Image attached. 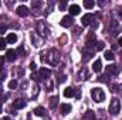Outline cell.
Instances as JSON below:
<instances>
[{"mask_svg":"<svg viewBox=\"0 0 122 120\" xmlns=\"http://www.w3.org/2000/svg\"><path fill=\"white\" fill-rule=\"evenodd\" d=\"M91 27H92V28H98V23H97V21H92Z\"/></svg>","mask_w":122,"mask_h":120,"instance_id":"8d00e7d4","label":"cell"},{"mask_svg":"<svg viewBox=\"0 0 122 120\" xmlns=\"http://www.w3.org/2000/svg\"><path fill=\"white\" fill-rule=\"evenodd\" d=\"M19 54H20L21 57H24V48H23V47H19Z\"/></svg>","mask_w":122,"mask_h":120,"instance_id":"e575fe53","label":"cell"},{"mask_svg":"<svg viewBox=\"0 0 122 120\" xmlns=\"http://www.w3.org/2000/svg\"><path fill=\"white\" fill-rule=\"evenodd\" d=\"M57 103H58V97H57V96H53V97L50 99V107H51V109H56V107H57Z\"/></svg>","mask_w":122,"mask_h":120,"instance_id":"603a6c76","label":"cell"},{"mask_svg":"<svg viewBox=\"0 0 122 120\" xmlns=\"http://www.w3.org/2000/svg\"><path fill=\"white\" fill-rule=\"evenodd\" d=\"M6 41L10 42V44H14V42L17 41V35H16V34H9L7 38H6Z\"/></svg>","mask_w":122,"mask_h":120,"instance_id":"7402d4cb","label":"cell"},{"mask_svg":"<svg viewBox=\"0 0 122 120\" xmlns=\"http://www.w3.org/2000/svg\"><path fill=\"white\" fill-rule=\"evenodd\" d=\"M64 96L65 97H74L75 96V89H72V88H65L64 89Z\"/></svg>","mask_w":122,"mask_h":120,"instance_id":"ac0fdd59","label":"cell"},{"mask_svg":"<svg viewBox=\"0 0 122 120\" xmlns=\"http://www.w3.org/2000/svg\"><path fill=\"white\" fill-rule=\"evenodd\" d=\"M91 97L95 100V102H104L105 99V93L101 88H94L91 90Z\"/></svg>","mask_w":122,"mask_h":120,"instance_id":"277c9868","label":"cell"},{"mask_svg":"<svg viewBox=\"0 0 122 120\" xmlns=\"http://www.w3.org/2000/svg\"><path fill=\"white\" fill-rule=\"evenodd\" d=\"M119 31H121V27H119V24H118L117 21H112V28H111V32H112V35H117V34H119Z\"/></svg>","mask_w":122,"mask_h":120,"instance_id":"44dd1931","label":"cell"},{"mask_svg":"<svg viewBox=\"0 0 122 120\" xmlns=\"http://www.w3.org/2000/svg\"><path fill=\"white\" fill-rule=\"evenodd\" d=\"M119 110H121V100L117 99V97H114V99L111 100V105H109L108 112H109L111 115H118Z\"/></svg>","mask_w":122,"mask_h":120,"instance_id":"3957f363","label":"cell"},{"mask_svg":"<svg viewBox=\"0 0 122 120\" xmlns=\"http://www.w3.org/2000/svg\"><path fill=\"white\" fill-rule=\"evenodd\" d=\"M50 75H51V71H50L48 68H40V69H38V76H40V79L46 81L47 78H50Z\"/></svg>","mask_w":122,"mask_h":120,"instance_id":"52a82bcc","label":"cell"},{"mask_svg":"<svg viewBox=\"0 0 122 120\" xmlns=\"http://www.w3.org/2000/svg\"><path fill=\"white\" fill-rule=\"evenodd\" d=\"M6 44H7V41L4 38H0V50H4L6 48Z\"/></svg>","mask_w":122,"mask_h":120,"instance_id":"f1b7e54d","label":"cell"},{"mask_svg":"<svg viewBox=\"0 0 122 120\" xmlns=\"http://www.w3.org/2000/svg\"><path fill=\"white\" fill-rule=\"evenodd\" d=\"M94 6H95V3H94L92 0H85V1H84V7H85V9H92Z\"/></svg>","mask_w":122,"mask_h":120,"instance_id":"d4e9b609","label":"cell"},{"mask_svg":"<svg viewBox=\"0 0 122 120\" xmlns=\"http://www.w3.org/2000/svg\"><path fill=\"white\" fill-rule=\"evenodd\" d=\"M17 86H19L17 81H14V79H13V81H10V82H9V88H10V89H16Z\"/></svg>","mask_w":122,"mask_h":120,"instance_id":"4316f807","label":"cell"},{"mask_svg":"<svg viewBox=\"0 0 122 120\" xmlns=\"http://www.w3.org/2000/svg\"><path fill=\"white\" fill-rule=\"evenodd\" d=\"M65 7H67V3H65V1L60 3V10H65Z\"/></svg>","mask_w":122,"mask_h":120,"instance_id":"836d02e7","label":"cell"},{"mask_svg":"<svg viewBox=\"0 0 122 120\" xmlns=\"http://www.w3.org/2000/svg\"><path fill=\"white\" fill-rule=\"evenodd\" d=\"M30 37H31V42H33V45H34V47H38V41H37V38H36V32H31Z\"/></svg>","mask_w":122,"mask_h":120,"instance_id":"484cf974","label":"cell"},{"mask_svg":"<svg viewBox=\"0 0 122 120\" xmlns=\"http://www.w3.org/2000/svg\"><path fill=\"white\" fill-rule=\"evenodd\" d=\"M36 28H37L38 34H40L41 37H47V35L50 34V28H48V26H47V23H46L44 20L37 21V23H36Z\"/></svg>","mask_w":122,"mask_h":120,"instance_id":"7a4b0ae2","label":"cell"},{"mask_svg":"<svg viewBox=\"0 0 122 120\" xmlns=\"http://www.w3.org/2000/svg\"><path fill=\"white\" fill-rule=\"evenodd\" d=\"M27 106V102L23 100V99H17L16 102H13V107L14 109H24Z\"/></svg>","mask_w":122,"mask_h":120,"instance_id":"8fae6325","label":"cell"},{"mask_svg":"<svg viewBox=\"0 0 122 120\" xmlns=\"http://www.w3.org/2000/svg\"><path fill=\"white\" fill-rule=\"evenodd\" d=\"M82 120H95V112L92 110H87L82 116Z\"/></svg>","mask_w":122,"mask_h":120,"instance_id":"e0dca14e","label":"cell"},{"mask_svg":"<svg viewBox=\"0 0 122 120\" xmlns=\"http://www.w3.org/2000/svg\"><path fill=\"white\" fill-rule=\"evenodd\" d=\"M104 58H105V60H108V61H112L115 57H114V52H112V51H105Z\"/></svg>","mask_w":122,"mask_h":120,"instance_id":"cb8c5ba5","label":"cell"},{"mask_svg":"<svg viewBox=\"0 0 122 120\" xmlns=\"http://www.w3.org/2000/svg\"><path fill=\"white\" fill-rule=\"evenodd\" d=\"M97 44V38H95V34L94 32H90V37L87 40V48H91L92 45Z\"/></svg>","mask_w":122,"mask_h":120,"instance_id":"4fadbf2b","label":"cell"},{"mask_svg":"<svg viewBox=\"0 0 122 120\" xmlns=\"http://www.w3.org/2000/svg\"><path fill=\"white\" fill-rule=\"evenodd\" d=\"M68 10H70L71 17H72V16H77V14H80V6H77V4H71Z\"/></svg>","mask_w":122,"mask_h":120,"instance_id":"9a60e30c","label":"cell"},{"mask_svg":"<svg viewBox=\"0 0 122 120\" xmlns=\"http://www.w3.org/2000/svg\"><path fill=\"white\" fill-rule=\"evenodd\" d=\"M94 54H95V51L94 50H90V48H87L85 47V50H84V54H82V62H87V61H90L94 57Z\"/></svg>","mask_w":122,"mask_h":120,"instance_id":"ba28073f","label":"cell"},{"mask_svg":"<svg viewBox=\"0 0 122 120\" xmlns=\"http://www.w3.org/2000/svg\"><path fill=\"white\" fill-rule=\"evenodd\" d=\"M104 47H105V44H104L102 41H98V42H97V51H102Z\"/></svg>","mask_w":122,"mask_h":120,"instance_id":"83f0119b","label":"cell"},{"mask_svg":"<svg viewBox=\"0 0 122 120\" xmlns=\"http://www.w3.org/2000/svg\"><path fill=\"white\" fill-rule=\"evenodd\" d=\"M31 4H33V7H36V9H37V7H41V4H43V3H41V1H36V0H34Z\"/></svg>","mask_w":122,"mask_h":120,"instance_id":"1f68e13d","label":"cell"},{"mask_svg":"<svg viewBox=\"0 0 122 120\" xmlns=\"http://www.w3.org/2000/svg\"><path fill=\"white\" fill-rule=\"evenodd\" d=\"M16 13H17L20 17H27L29 13H30V10H29L27 6H19V7L16 9Z\"/></svg>","mask_w":122,"mask_h":120,"instance_id":"8992f818","label":"cell"},{"mask_svg":"<svg viewBox=\"0 0 122 120\" xmlns=\"http://www.w3.org/2000/svg\"><path fill=\"white\" fill-rule=\"evenodd\" d=\"M33 113H34L36 116L44 117V116H46V109H44V107H36V109L33 110Z\"/></svg>","mask_w":122,"mask_h":120,"instance_id":"ffe728a7","label":"cell"},{"mask_svg":"<svg viewBox=\"0 0 122 120\" xmlns=\"http://www.w3.org/2000/svg\"><path fill=\"white\" fill-rule=\"evenodd\" d=\"M16 58H17V52H16L14 50H7V52H6V60L10 61V62H13Z\"/></svg>","mask_w":122,"mask_h":120,"instance_id":"7c38bea8","label":"cell"},{"mask_svg":"<svg viewBox=\"0 0 122 120\" xmlns=\"http://www.w3.org/2000/svg\"><path fill=\"white\" fill-rule=\"evenodd\" d=\"M0 113H1V105H0Z\"/></svg>","mask_w":122,"mask_h":120,"instance_id":"60d3db41","label":"cell"},{"mask_svg":"<svg viewBox=\"0 0 122 120\" xmlns=\"http://www.w3.org/2000/svg\"><path fill=\"white\" fill-rule=\"evenodd\" d=\"M7 31V26L6 24H0V34H4Z\"/></svg>","mask_w":122,"mask_h":120,"instance_id":"4dcf8cb0","label":"cell"},{"mask_svg":"<svg viewBox=\"0 0 122 120\" xmlns=\"http://www.w3.org/2000/svg\"><path fill=\"white\" fill-rule=\"evenodd\" d=\"M0 92H1V86H0Z\"/></svg>","mask_w":122,"mask_h":120,"instance_id":"b9f144b4","label":"cell"},{"mask_svg":"<svg viewBox=\"0 0 122 120\" xmlns=\"http://www.w3.org/2000/svg\"><path fill=\"white\" fill-rule=\"evenodd\" d=\"M101 69H102V62H101V60H97L92 64V71L94 72H101Z\"/></svg>","mask_w":122,"mask_h":120,"instance_id":"2e32d148","label":"cell"},{"mask_svg":"<svg viewBox=\"0 0 122 120\" xmlns=\"http://www.w3.org/2000/svg\"><path fill=\"white\" fill-rule=\"evenodd\" d=\"M119 71H121V69H119L117 65H108V66H107V72H108V74L118 75V74H119Z\"/></svg>","mask_w":122,"mask_h":120,"instance_id":"5bb4252c","label":"cell"},{"mask_svg":"<svg viewBox=\"0 0 122 120\" xmlns=\"http://www.w3.org/2000/svg\"><path fill=\"white\" fill-rule=\"evenodd\" d=\"M70 112H71V105L62 103V105H61V115H68Z\"/></svg>","mask_w":122,"mask_h":120,"instance_id":"d6986e66","label":"cell"},{"mask_svg":"<svg viewBox=\"0 0 122 120\" xmlns=\"http://www.w3.org/2000/svg\"><path fill=\"white\" fill-rule=\"evenodd\" d=\"M118 44H119V45H122V37L119 38V41H118Z\"/></svg>","mask_w":122,"mask_h":120,"instance_id":"f35d334b","label":"cell"},{"mask_svg":"<svg viewBox=\"0 0 122 120\" xmlns=\"http://www.w3.org/2000/svg\"><path fill=\"white\" fill-rule=\"evenodd\" d=\"M3 64H4V57H0V68H3Z\"/></svg>","mask_w":122,"mask_h":120,"instance_id":"74e56055","label":"cell"},{"mask_svg":"<svg viewBox=\"0 0 122 120\" xmlns=\"http://www.w3.org/2000/svg\"><path fill=\"white\" fill-rule=\"evenodd\" d=\"M46 54L48 55V58H46L44 61H47L51 66H56L58 62H60L61 57H60V52L57 50H50V51H46Z\"/></svg>","mask_w":122,"mask_h":120,"instance_id":"6da1fadb","label":"cell"},{"mask_svg":"<svg viewBox=\"0 0 122 120\" xmlns=\"http://www.w3.org/2000/svg\"><path fill=\"white\" fill-rule=\"evenodd\" d=\"M94 18H95L94 14H85V16L81 18V23H82V26H90V24H92Z\"/></svg>","mask_w":122,"mask_h":120,"instance_id":"9c48e42d","label":"cell"},{"mask_svg":"<svg viewBox=\"0 0 122 120\" xmlns=\"http://www.w3.org/2000/svg\"><path fill=\"white\" fill-rule=\"evenodd\" d=\"M36 68H37V65H36L34 62H31V64H30V69H31V71H36Z\"/></svg>","mask_w":122,"mask_h":120,"instance_id":"d590c367","label":"cell"},{"mask_svg":"<svg viewBox=\"0 0 122 120\" xmlns=\"http://www.w3.org/2000/svg\"><path fill=\"white\" fill-rule=\"evenodd\" d=\"M60 24L64 27V28H70V27H72V24H74V18H72L71 16H65V17L61 18Z\"/></svg>","mask_w":122,"mask_h":120,"instance_id":"5b68a950","label":"cell"},{"mask_svg":"<svg viewBox=\"0 0 122 120\" xmlns=\"http://www.w3.org/2000/svg\"><path fill=\"white\" fill-rule=\"evenodd\" d=\"M78 78H80V81H87V79L90 78V71H88L87 68H82V69L78 72Z\"/></svg>","mask_w":122,"mask_h":120,"instance_id":"30bf717a","label":"cell"},{"mask_svg":"<svg viewBox=\"0 0 122 120\" xmlns=\"http://www.w3.org/2000/svg\"><path fill=\"white\" fill-rule=\"evenodd\" d=\"M108 78H109L108 75H102V76L98 78V81H99V82H108Z\"/></svg>","mask_w":122,"mask_h":120,"instance_id":"f546056e","label":"cell"},{"mask_svg":"<svg viewBox=\"0 0 122 120\" xmlns=\"http://www.w3.org/2000/svg\"><path fill=\"white\" fill-rule=\"evenodd\" d=\"M1 120H10V117H3Z\"/></svg>","mask_w":122,"mask_h":120,"instance_id":"ab89813d","label":"cell"},{"mask_svg":"<svg viewBox=\"0 0 122 120\" xmlns=\"http://www.w3.org/2000/svg\"><path fill=\"white\" fill-rule=\"evenodd\" d=\"M65 81H67V76H65V75H60V78H58V82H60V83H64Z\"/></svg>","mask_w":122,"mask_h":120,"instance_id":"d6a6232c","label":"cell"}]
</instances>
